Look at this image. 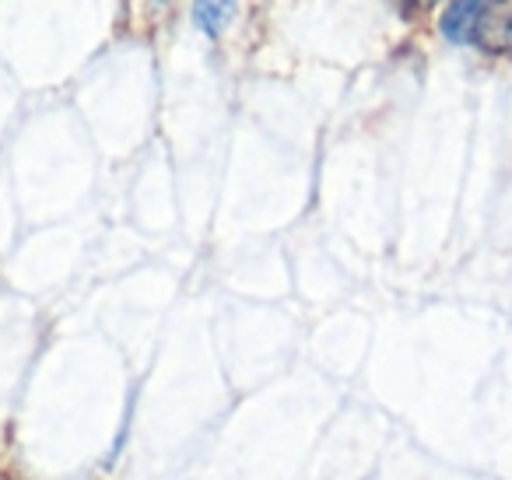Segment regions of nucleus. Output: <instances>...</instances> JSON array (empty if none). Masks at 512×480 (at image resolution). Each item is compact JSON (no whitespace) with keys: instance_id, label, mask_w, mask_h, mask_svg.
Instances as JSON below:
<instances>
[{"instance_id":"1","label":"nucleus","mask_w":512,"mask_h":480,"mask_svg":"<svg viewBox=\"0 0 512 480\" xmlns=\"http://www.w3.org/2000/svg\"><path fill=\"white\" fill-rule=\"evenodd\" d=\"M502 4H505V0H453V4H449V8L442 11V18H439L442 36H446L449 43H456V46L474 43L477 32H481L484 25L498 15V8H502Z\"/></svg>"},{"instance_id":"2","label":"nucleus","mask_w":512,"mask_h":480,"mask_svg":"<svg viewBox=\"0 0 512 480\" xmlns=\"http://www.w3.org/2000/svg\"><path fill=\"white\" fill-rule=\"evenodd\" d=\"M232 18H235V0H193V25L204 36L218 39L232 25Z\"/></svg>"},{"instance_id":"3","label":"nucleus","mask_w":512,"mask_h":480,"mask_svg":"<svg viewBox=\"0 0 512 480\" xmlns=\"http://www.w3.org/2000/svg\"><path fill=\"white\" fill-rule=\"evenodd\" d=\"M411 4H414V8H432L435 0H411Z\"/></svg>"}]
</instances>
